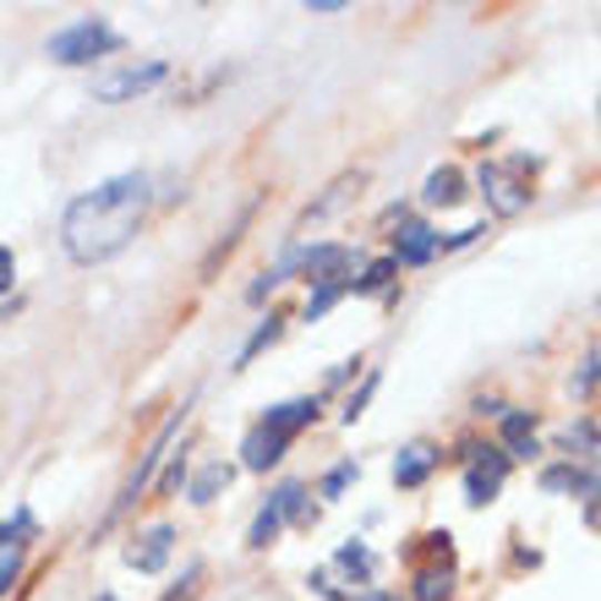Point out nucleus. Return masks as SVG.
Masks as SVG:
<instances>
[{"instance_id": "nucleus-11", "label": "nucleus", "mask_w": 601, "mask_h": 601, "mask_svg": "<svg viewBox=\"0 0 601 601\" xmlns=\"http://www.w3.org/2000/svg\"><path fill=\"white\" fill-rule=\"evenodd\" d=\"M432 465H438L432 443H410L400 460H394V481H400V487H421V481L432 475Z\"/></svg>"}, {"instance_id": "nucleus-4", "label": "nucleus", "mask_w": 601, "mask_h": 601, "mask_svg": "<svg viewBox=\"0 0 601 601\" xmlns=\"http://www.w3.org/2000/svg\"><path fill=\"white\" fill-rule=\"evenodd\" d=\"M181 427H187V404H181V410H176V415H170V421H164L159 432H153V443H148V454H142V465L132 470V481H127V492H121V503H116V514H121L127 503H137V492H142L148 481H153V470H159V465H164V460H170V443H176V432H181Z\"/></svg>"}, {"instance_id": "nucleus-15", "label": "nucleus", "mask_w": 601, "mask_h": 601, "mask_svg": "<svg viewBox=\"0 0 601 601\" xmlns=\"http://www.w3.org/2000/svg\"><path fill=\"white\" fill-rule=\"evenodd\" d=\"M541 487L547 492H591V475L574 465H552V470H541Z\"/></svg>"}, {"instance_id": "nucleus-24", "label": "nucleus", "mask_w": 601, "mask_h": 601, "mask_svg": "<svg viewBox=\"0 0 601 601\" xmlns=\"http://www.w3.org/2000/svg\"><path fill=\"white\" fill-rule=\"evenodd\" d=\"M563 443H569V449H591V443H597V427H591V421H580V427H569V432H563Z\"/></svg>"}, {"instance_id": "nucleus-16", "label": "nucleus", "mask_w": 601, "mask_h": 601, "mask_svg": "<svg viewBox=\"0 0 601 601\" xmlns=\"http://www.w3.org/2000/svg\"><path fill=\"white\" fill-rule=\"evenodd\" d=\"M394 273H400V263H394V258H383V263L367 268L361 279H350L344 290H355V296H378V290H389V279H394Z\"/></svg>"}, {"instance_id": "nucleus-6", "label": "nucleus", "mask_w": 601, "mask_h": 601, "mask_svg": "<svg viewBox=\"0 0 601 601\" xmlns=\"http://www.w3.org/2000/svg\"><path fill=\"white\" fill-rule=\"evenodd\" d=\"M164 61H148V67H127V71H110V77H99V99L104 104H121V99H132V93H148V88H159L164 82Z\"/></svg>"}, {"instance_id": "nucleus-23", "label": "nucleus", "mask_w": 601, "mask_h": 601, "mask_svg": "<svg viewBox=\"0 0 601 601\" xmlns=\"http://www.w3.org/2000/svg\"><path fill=\"white\" fill-rule=\"evenodd\" d=\"M181 481H187V460L176 454V460H170V470H164V481H159V492L170 498V492H181Z\"/></svg>"}, {"instance_id": "nucleus-13", "label": "nucleus", "mask_w": 601, "mask_h": 601, "mask_svg": "<svg viewBox=\"0 0 601 601\" xmlns=\"http://www.w3.org/2000/svg\"><path fill=\"white\" fill-rule=\"evenodd\" d=\"M503 443H509L520 460L541 454V449H535V421L525 415V410H503Z\"/></svg>"}, {"instance_id": "nucleus-10", "label": "nucleus", "mask_w": 601, "mask_h": 601, "mask_svg": "<svg viewBox=\"0 0 601 601\" xmlns=\"http://www.w3.org/2000/svg\"><path fill=\"white\" fill-rule=\"evenodd\" d=\"M438 252V236L421 224V219H410V224H400V236H394V263L404 268H415V263H427Z\"/></svg>"}, {"instance_id": "nucleus-12", "label": "nucleus", "mask_w": 601, "mask_h": 601, "mask_svg": "<svg viewBox=\"0 0 601 601\" xmlns=\"http://www.w3.org/2000/svg\"><path fill=\"white\" fill-rule=\"evenodd\" d=\"M230 481H236V470L224 465V460H208V465H202L198 475H192L187 498H192V503H213V498H219V492H224Z\"/></svg>"}, {"instance_id": "nucleus-7", "label": "nucleus", "mask_w": 601, "mask_h": 601, "mask_svg": "<svg viewBox=\"0 0 601 601\" xmlns=\"http://www.w3.org/2000/svg\"><path fill=\"white\" fill-rule=\"evenodd\" d=\"M170 547H176V531H170V525H148V531L127 547V563H132L137 574H159V569L170 563Z\"/></svg>"}, {"instance_id": "nucleus-17", "label": "nucleus", "mask_w": 601, "mask_h": 601, "mask_svg": "<svg viewBox=\"0 0 601 601\" xmlns=\"http://www.w3.org/2000/svg\"><path fill=\"white\" fill-rule=\"evenodd\" d=\"M449 591H454L449 569H421V574H415V601H443Z\"/></svg>"}, {"instance_id": "nucleus-26", "label": "nucleus", "mask_w": 601, "mask_h": 601, "mask_svg": "<svg viewBox=\"0 0 601 601\" xmlns=\"http://www.w3.org/2000/svg\"><path fill=\"white\" fill-rule=\"evenodd\" d=\"M11 279H17V258H11V247H0V296L11 290Z\"/></svg>"}, {"instance_id": "nucleus-9", "label": "nucleus", "mask_w": 601, "mask_h": 601, "mask_svg": "<svg viewBox=\"0 0 601 601\" xmlns=\"http://www.w3.org/2000/svg\"><path fill=\"white\" fill-rule=\"evenodd\" d=\"M312 421H318V400H290V404H273V410H268V415L258 421V427H268V432H279V438L290 443V438H296L301 427H312Z\"/></svg>"}, {"instance_id": "nucleus-21", "label": "nucleus", "mask_w": 601, "mask_h": 601, "mask_svg": "<svg viewBox=\"0 0 601 601\" xmlns=\"http://www.w3.org/2000/svg\"><path fill=\"white\" fill-rule=\"evenodd\" d=\"M22 552H28V547H11V552L0 558V597L17 585V574H22Z\"/></svg>"}, {"instance_id": "nucleus-19", "label": "nucleus", "mask_w": 601, "mask_h": 601, "mask_svg": "<svg viewBox=\"0 0 601 601\" xmlns=\"http://www.w3.org/2000/svg\"><path fill=\"white\" fill-rule=\"evenodd\" d=\"M355 475H361V465H355V460H344V465H334L329 475H323V498H339V492H344V487H350Z\"/></svg>"}, {"instance_id": "nucleus-5", "label": "nucleus", "mask_w": 601, "mask_h": 601, "mask_svg": "<svg viewBox=\"0 0 601 601\" xmlns=\"http://www.w3.org/2000/svg\"><path fill=\"white\" fill-rule=\"evenodd\" d=\"M503 470H509V454H498V449H470L465 460V498L481 509V503H492L498 498V487H503Z\"/></svg>"}, {"instance_id": "nucleus-3", "label": "nucleus", "mask_w": 601, "mask_h": 601, "mask_svg": "<svg viewBox=\"0 0 601 601\" xmlns=\"http://www.w3.org/2000/svg\"><path fill=\"white\" fill-rule=\"evenodd\" d=\"M531 170V159H514V164H481V192L492 202V213H520L531 192L520 187V176Z\"/></svg>"}, {"instance_id": "nucleus-2", "label": "nucleus", "mask_w": 601, "mask_h": 601, "mask_svg": "<svg viewBox=\"0 0 601 601\" xmlns=\"http://www.w3.org/2000/svg\"><path fill=\"white\" fill-rule=\"evenodd\" d=\"M110 50H121V33L104 28L99 17H82L61 33H50V61H61V67H88V61H99Z\"/></svg>"}, {"instance_id": "nucleus-25", "label": "nucleus", "mask_w": 601, "mask_h": 601, "mask_svg": "<svg viewBox=\"0 0 601 601\" xmlns=\"http://www.w3.org/2000/svg\"><path fill=\"white\" fill-rule=\"evenodd\" d=\"M372 394H378V378H367V389H361V394H350V404H344V421H355V415L367 410V400H372Z\"/></svg>"}, {"instance_id": "nucleus-22", "label": "nucleus", "mask_w": 601, "mask_h": 601, "mask_svg": "<svg viewBox=\"0 0 601 601\" xmlns=\"http://www.w3.org/2000/svg\"><path fill=\"white\" fill-rule=\"evenodd\" d=\"M597 378H601V361H597V355H591V361H585V372L574 378V400H585V394L597 389Z\"/></svg>"}, {"instance_id": "nucleus-14", "label": "nucleus", "mask_w": 601, "mask_h": 601, "mask_svg": "<svg viewBox=\"0 0 601 601\" xmlns=\"http://www.w3.org/2000/svg\"><path fill=\"white\" fill-rule=\"evenodd\" d=\"M460 198H465V176L454 164H443V170L427 176V202L432 208H449V202H460Z\"/></svg>"}, {"instance_id": "nucleus-8", "label": "nucleus", "mask_w": 601, "mask_h": 601, "mask_svg": "<svg viewBox=\"0 0 601 601\" xmlns=\"http://www.w3.org/2000/svg\"><path fill=\"white\" fill-rule=\"evenodd\" d=\"M355 263V252L350 247H339V241H329V247H312V252H301V273L312 279V284H344V268Z\"/></svg>"}, {"instance_id": "nucleus-28", "label": "nucleus", "mask_w": 601, "mask_h": 601, "mask_svg": "<svg viewBox=\"0 0 601 601\" xmlns=\"http://www.w3.org/2000/svg\"><path fill=\"white\" fill-rule=\"evenodd\" d=\"M93 601H121V597H110V591H104V597H93Z\"/></svg>"}, {"instance_id": "nucleus-1", "label": "nucleus", "mask_w": 601, "mask_h": 601, "mask_svg": "<svg viewBox=\"0 0 601 601\" xmlns=\"http://www.w3.org/2000/svg\"><path fill=\"white\" fill-rule=\"evenodd\" d=\"M142 213H148V176L142 170L110 176L67 208L61 247H67L71 263H104V258L132 247V236L142 230Z\"/></svg>"}, {"instance_id": "nucleus-20", "label": "nucleus", "mask_w": 601, "mask_h": 601, "mask_svg": "<svg viewBox=\"0 0 601 601\" xmlns=\"http://www.w3.org/2000/svg\"><path fill=\"white\" fill-rule=\"evenodd\" d=\"M339 296H344V284H318V296L307 301V323H312V318H323V312L334 307Z\"/></svg>"}, {"instance_id": "nucleus-18", "label": "nucleus", "mask_w": 601, "mask_h": 601, "mask_svg": "<svg viewBox=\"0 0 601 601\" xmlns=\"http://www.w3.org/2000/svg\"><path fill=\"white\" fill-rule=\"evenodd\" d=\"M279 329H284V323H279V318H268L263 329H258V334H252V339H247V344H241V355H236V367H247V361H252L258 350H268V344L279 339Z\"/></svg>"}, {"instance_id": "nucleus-27", "label": "nucleus", "mask_w": 601, "mask_h": 601, "mask_svg": "<svg viewBox=\"0 0 601 601\" xmlns=\"http://www.w3.org/2000/svg\"><path fill=\"white\" fill-rule=\"evenodd\" d=\"M355 601H400V597H389V591H367V597H355Z\"/></svg>"}]
</instances>
